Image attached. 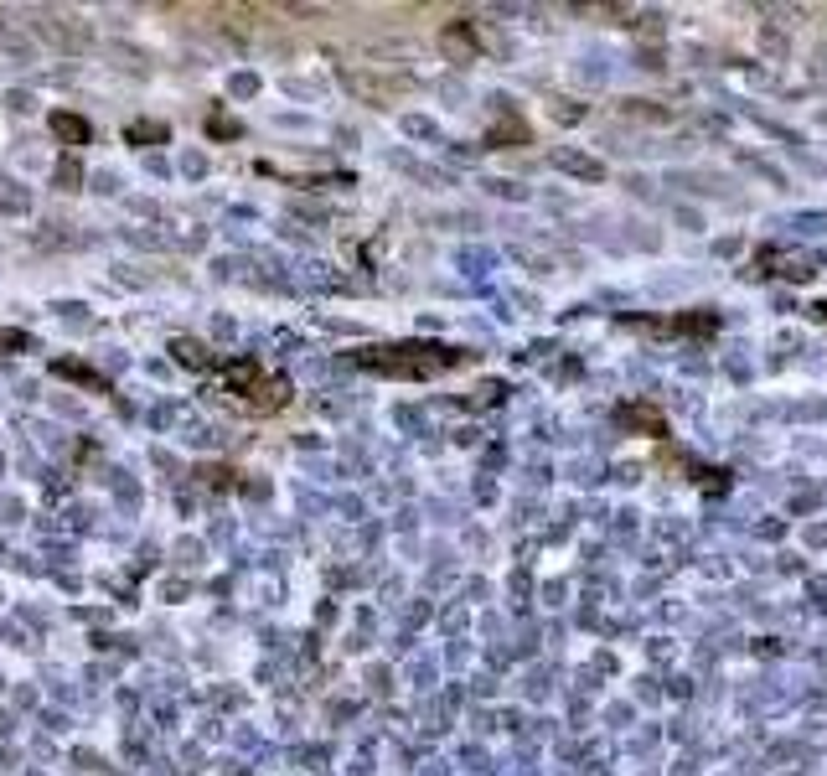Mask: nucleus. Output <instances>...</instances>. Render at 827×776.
I'll return each mask as SVG.
<instances>
[{"instance_id":"f257e3e1","label":"nucleus","mask_w":827,"mask_h":776,"mask_svg":"<svg viewBox=\"0 0 827 776\" xmlns=\"http://www.w3.org/2000/svg\"><path fill=\"white\" fill-rule=\"evenodd\" d=\"M352 363L367 368V373H383V378H440L450 368H466L471 352L450 347V342H388V347H362L352 352Z\"/></svg>"},{"instance_id":"f03ea898","label":"nucleus","mask_w":827,"mask_h":776,"mask_svg":"<svg viewBox=\"0 0 827 776\" xmlns=\"http://www.w3.org/2000/svg\"><path fill=\"white\" fill-rule=\"evenodd\" d=\"M218 383H223V394L243 409H254V414H274V409H285L290 404V383L280 373H264L254 357H233V363L218 368Z\"/></svg>"},{"instance_id":"7ed1b4c3","label":"nucleus","mask_w":827,"mask_h":776,"mask_svg":"<svg viewBox=\"0 0 827 776\" xmlns=\"http://www.w3.org/2000/svg\"><path fill=\"white\" fill-rule=\"evenodd\" d=\"M621 326L647 337H714L719 311H693V316H621Z\"/></svg>"},{"instance_id":"20e7f679","label":"nucleus","mask_w":827,"mask_h":776,"mask_svg":"<svg viewBox=\"0 0 827 776\" xmlns=\"http://www.w3.org/2000/svg\"><path fill=\"white\" fill-rule=\"evenodd\" d=\"M616 425L621 430H647V435H667V420H662V409H652V404H621L616 409Z\"/></svg>"},{"instance_id":"39448f33","label":"nucleus","mask_w":827,"mask_h":776,"mask_svg":"<svg viewBox=\"0 0 827 776\" xmlns=\"http://www.w3.org/2000/svg\"><path fill=\"white\" fill-rule=\"evenodd\" d=\"M52 130L63 135V140H78V145L88 140V125H83V119H73V114H52Z\"/></svg>"},{"instance_id":"423d86ee","label":"nucleus","mask_w":827,"mask_h":776,"mask_svg":"<svg viewBox=\"0 0 827 776\" xmlns=\"http://www.w3.org/2000/svg\"><path fill=\"white\" fill-rule=\"evenodd\" d=\"M176 357H181L187 368H212V357H202V347H197V342H187V337L176 342Z\"/></svg>"}]
</instances>
